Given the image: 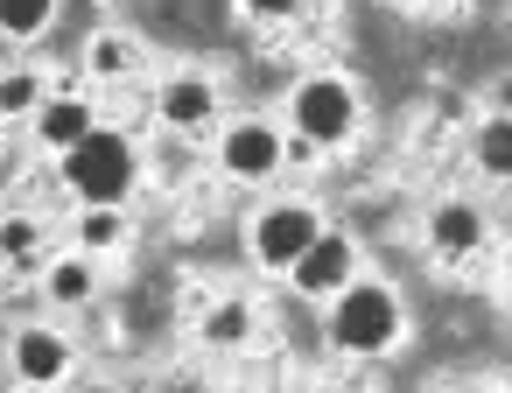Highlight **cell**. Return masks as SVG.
Listing matches in <instances>:
<instances>
[{"mask_svg": "<svg viewBox=\"0 0 512 393\" xmlns=\"http://www.w3.org/2000/svg\"><path fill=\"white\" fill-rule=\"evenodd\" d=\"M57 183L71 190V204L85 211V204H134V190H141V141L127 134V127H92L78 148H64L57 155Z\"/></svg>", "mask_w": 512, "mask_h": 393, "instance_id": "obj_1", "label": "cell"}, {"mask_svg": "<svg viewBox=\"0 0 512 393\" xmlns=\"http://www.w3.org/2000/svg\"><path fill=\"white\" fill-rule=\"evenodd\" d=\"M400 330H407V309H400V295H393L386 281H372V274L344 281V288L330 295V309H323V337H330L337 358H386V351L400 344Z\"/></svg>", "mask_w": 512, "mask_h": 393, "instance_id": "obj_2", "label": "cell"}, {"mask_svg": "<svg viewBox=\"0 0 512 393\" xmlns=\"http://www.w3.org/2000/svg\"><path fill=\"white\" fill-rule=\"evenodd\" d=\"M358 127H365V106H358V85L344 71H309L288 92V141L330 155V148H351Z\"/></svg>", "mask_w": 512, "mask_h": 393, "instance_id": "obj_3", "label": "cell"}, {"mask_svg": "<svg viewBox=\"0 0 512 393\" xmlns=\"http://www.w3.org/2000/svg\"><path fill=\"white\" fill-rule=\"evenodd\" d=\"M316 232H323L316 197H274V204L253 211V225H246V253H253L267 274H288V267L316 246Z\"/></svg>", "mask_w": 512, "mask_h": 393, "instance_id": "obj_4", "label": "cell"}, {"mask_svg": "<svg viewBox=\"0 0 512 393\" xmlns=\"http://www.w3.org/2000/svg\"><path fill=\"white\" fill-rule=\"evenodd\" d=\"M218 176L225 183H239V190H260V183H274L281 169H288V134L274 127V120H225L218 127Z\"/></svg>", "mask_w": 512, "mask_h": 393, "instance_id": "obj_5", "label": "cell"}, {"mask_svg": "<svg viewBox=\"0 0 512 393\" xmlns=\"http://www.w3.org/2000/svg\"><path fill=\"white\" fill-rule=\"evenodd\" d=\"M218 113H225V92H218V78L211 71H169L162 85H155V120L169 127V134H211L218 127Z\"/></svg>", "mask_w": 512, "mask_h": 393, "instance_id": "obj_6", "label": "cell"}, {"mask_svg": "<svg viewBox=\"0 0 512 393\" xmlns=\"http://www.w3.org/2000/svg\"><path fill=\"white\" fill-rule=\"evenodd\" d=\"M344 281H358V239L323 225V232H316V246L288 267V288H295L302 302H330Z\"/></svg>", "mask_w": 512, "mask_h": 393, "instance_id": "obj_7", "label": "cell"}, {"mask_svg": "<svg viewBox=\"0 0 512 393\" xmlns=\"http://www.w3.org/2000/svg\"><path fill=\"white\" fill-rule=\"evenodd\" d=\"M71 365H78V344H71L57 323H22V330L8 337V372H15L22 386H64Z\"/></svg>", "mask_w": 512, "mask_h": 393, "instance_id": "obj_8", "label": "cell"}, {"mask_svg": "<svg viewBox=\"0 0 512 393\" xmlns=\"http://www.w3.org/2000/svg\"><path fill=\"white\" fill-rule=\"evenodd\" d=\"M484 239H491V218H484L477 197H442V204L428 211V253H435V260L463 267V260L484 253Z\"/></svg>", "mask_w": 512, "mask_h": 393, "instance_id": "obj_9", "label": "cell"}, {"mask_svg": "<svg viewBox=\"0 0 512 393\" xmlns=\"http://www.w3.org/2000/svg\"><path fill=\"white\" fill-rule=\"evenodd\" d=\"M92 127H99V99H92V92H50V99L29 113V134H36V148H43V155L78 148Z\"/></svg>", "mask_w": 512, "mask_h": 393, "instance_id": "obj_10", "label": "cell"}, {"mask_svg": "<svg viewBox=\"0 0 512 393\" xmlns=\"http://www.w3.org/2000/svg\"><path fill=\"white\" fill-rule=\"evenodd\" d=\"M36 281H43V302L50 309H85V302H99V260L92 253H78V246H64V253H50L43 267H36Z\"/></svg>", "mask_w": 512, "mask_h": 393, "instance_id": "obj_11", "label": "cell"}, {"mask_svg": "<svg viewBox=\"0 0 512 393\" xmlns=\"http://www.w3.org/2000/svg\"><path fill=\"white\" fill-rule=\"evenodd\" d=\"M127 239H134V218H127L120 204H85V211L71 218V246L92 253V260H106V253L127 246Z\"/></svg>", "mask_w": 512, "mask_h": 393, "instance_id": "obj_12", "label": "cell"}, {"mask_svg": "<svg viewBox=\"0 0 512 393\" xmlns=\"http://www.w3.org/2000/svg\"><path fill=\"white\" fill-rule=\"evenodd\" d=\"M197 330H204V344H211V351H239V344H253L260 309H253L246 295H218V302L197 316Z\"/></svg>", "mask_w": 512, "mask_h": 393, "instance_id": "obj_13", "label": "cell"}, {"mask_svg": "<svg viewBox=\"0 0 512 393\" xmlns=\"http://www.w3.org/2000/svg\"><path fill=\"white\" fill-rule=\"evenodd\" d=\"M57 246H50V225L43 218H0V267H15V274H29V267H43Z\"/></svg>", "mask_w": 512, "mask_h": 393, "instance_id": "obj_14", "label": "cell"}, {"mask_svg": "<svg viewBox=\"0 0 512 393\" xmlns=\"http://www.w3.org/2000/svg\"><path fill=\"white\" fill-rule=\"evenodd\" d=\"M85 71H92V78H134V71H141V43H134L127 29H99L92 50H85Z\"/></svg>", "mask_w": 512, "mask_h": 393, "instance_id": "obj_15", "label": "cell"}, {"mask_svg": "<svg viewBox=\"0 0 512 393\" xmlns=\"http://www.w3.org/2000/svg\"><path fill=\"white\" fill-rule=\"evenodd\" d=\"M50 92H57V85H50L43 71H29V64H22V71H0V120H29Z\"/></svg>", "mask_w": 512, "mask_h": 393, "instance_id": "obj_16", "label": "cell"}, {"mask_svg": "<svg viewBox=\"0 0 512 393\" xmlns=\"http://www.w3.org/2000/svg\"><path fill=\"white\" fill-rule=\"evenodd\" d=\"M57 22V0H0V36L8 43H36Z\"/></svg>", "mask_w": 512, "mask_h": 393, "instance_id": "obj_17", "label": "cell"}, {"mask_svg": "<svg viewBox=\"0 0 512 393\" xmlns=\"http://www.w3.org/2000/svg\"><path fill=\"white\" fill-rule=\"evenodd\" d=\"M470 155H477V169H484L491 183H505V169H512V127H505V113H491V120L477 127Z\"/></svg>", "mask_w": 512, "mask_h": 393, "instance_id": "obj_18", "label": "cell"}, {"mask_svg": "<svg viewBox=\"0 0 512 393\" xmlns=\"http://www.w3.org/2000/svg\"><path fill=\"white\" fill-rule=\"evenodd\" d=\"M239 8H246L253 22H302L309 0H239Z\"/></svg>", "mask_w": 512, "mask_h": 393, "instance_id": "obj_19", "label": "cell"}, {"mask_svg": "<svg viewBox=\"0 0 512 393\" xmlns=\"http://www.w3.org/2000/svg\"><path fill=\"white\" fill-rule=\"evenodd\" d=\"M78 393H120V386H78Z\"/></svg>", "mask_w": 512, "mask_h": 393, "instance_id": "obj_20", "label": "cell"}, {"mask_svg": "<svg viewBox=\"0 0 512 393\" xmlns=\"http://www.w3.org/2000/svg\"><path fill=\"white\" fill-rule=\"evenodd\" d=\"M323 393H358V386H323Z\"/></svg>", "mask_w": 512, "mask_h": 393, "instance_id": "obj_21", "label": "cell"}]
</instances>
